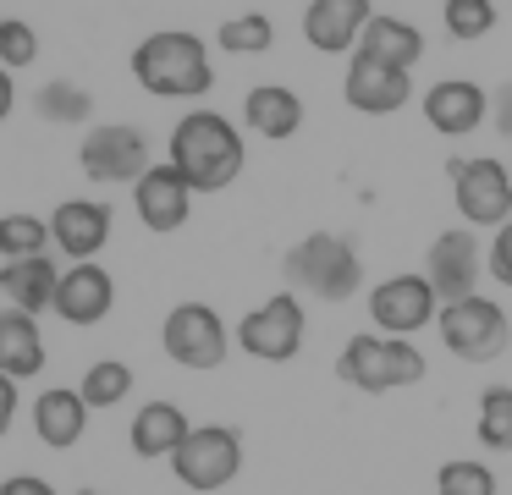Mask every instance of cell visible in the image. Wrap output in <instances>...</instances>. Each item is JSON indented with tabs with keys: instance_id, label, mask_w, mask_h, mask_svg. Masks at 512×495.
Listing matches in <instances>:
<instances>
[{
	"instance_id": "cell-1",
	"label": "cell",
	"mask_w": 512,
	"mask_h": 495,
	"mask_svg": "<svg viewBox=\"0 0 512 495\" xmlns=\"http://www.w3.org/2000/svg\"><path fill=\"white\" fill-rule=\"evenodd\" d=\"M166 160L188 176L193 193H221L243 176L248 149H243V132L221 116V110H188V116L171 127L166 143Z\"/></svg>"
},
{
	"instance_id": "cell-2",
	"label": "cell",
	"mask_w": 512,
	"mask_h": 495,
	"mask_svg": "<svg viewBox=\"0 0 512 495\" xmlns=\"http://www.w3.org/2000/svg\"><path fill=\"white\" fill-rule=\"evenodd\" d=\"M133 77H138V88L155 94V99H204L215 88L210 44H204L199 33L160 28V33H149V39H138Z\"/></svg>"
},
{
	"instance_id": "cell-3",
	"label": "cell",
	"mask_w": 512,
	"mask_h": 495,
	"mask_svg": "<svg viewBox=\"0 0 512 495\" xmlns=\"http://www.w3.org/2000/svg\"><path fill=\"white\" fill-rule=\"evenodd\" d=\"M281 275H287V292L320 297V303H347L364 286V259L342 231H309L303 242L287 248Z\"/></svg>"
},
{
	"instance_id": "cell-4",
	"label": "cell",
	"mask_w": 512,
	"mask_h": 495,
	"mask_svg": "<svg viewBox=\"0 0 512 495\" xmlns=\"http://www.w3.org/2000/svg\"><path fill=\"white\" fill-rule=\"evenodd\" d=\"M336 374H342V385H353L364 396H386V391H402V385H419L430 374V363H424V352L408 336L358 330L342 347V358H336Z\"/></svg>"
},
{
	"instance_id": "cell-5",
	"label": "cell",
	"mask_w": 512,
	"mask_h": 495,
	"mask_svg": "<svg viewBox=\"0 0 512 495\" xmlns=\"http://www.w3.org/2000/svg\"><path fill=\"white\" fill-rule=\"evenodd\" d=\"M435 330H441V347L463 363H496L501 352L512 347V319L501 303H490L485 292L457 297V303H441L435 314Z\"/></svg>"
},
{
	"instance_id": "cell-6",
	"label": "cell",
	"mask_w": 512,
	"mask_h": 495,
	"mask_svg": "<svg viewBox=\"0 0 512 495\" xmlns=\"http://www.w3.org/2000/svg\"><path fill=\"white\" fill-rule=\"evenodd\" d=\"M303 330H309L303 297L298 292H276V297H265L259 308H248V314L237 319L232 341L259 363H292L303 352Z\"/></svg>"
},
{
	"instance_id": "cell-7",
	"label": "cell",
	"mask_w": 512,
	"mask_h": 495,
	"mask_svg": "<svg viewBox=\"0 0 512 495\" xmlns=\"http://www.w3.org/2000/svg\"><path fill=\"white\" fill-rule=\"evenodd\" d=\"M160 347H166V358L182 363V369L210 374V369H221L226 352H232V325H226L210 303H177L166 314V325H160Z\"/></svg>"
},
{
	"instance_id": "cell-8",
	"label": "cell",
	"mask_w": 512,
	"mask_h": 495,
	"mask_svg": "<svg viewBox=\"0 0 512 495\" xmlns=\"http://www.w3.org/2000/svg\"><path fill=\"white\" fill-rule=\"evenodd\" d=\"M171 473L199 495L226 490L243 473V435L232 424H193L188 440L177 446V457H171Z\"/></svg>"
},
{
	"instance_id": "cell-9",
	"label": "cell",
	"mask_w": 512,
	"mask_h": 495,
	"mask_svg": "<svg viewBox=\"0 0 512 495\" xmlns=\"http://www.w3.org/2000/svg\"><path fill=\"white\" fill-rule=\"evenodd\" d=\"M452 204L463 215V226H507L512 220V171L490 154L474 160H452Z\"/></svg>"
},
{
	"instance_id": "cell-10",
	"label": "cell",
	"mask_w": 512,
	"mask_h": 495,
	"mask_svg": "<svg viewBox=\"0 0 512 495\" xmlns=\"http://www.w3.org/2000/svg\"><path fill=\"white\" fill-rule=\"evenodd\" d=\"M78 160H83V176L100 182V187H122V182L133 187L138 176L155 165V160H149V138L133 127V121H105V127H89Z\"/></svg>"
},
{
	"instance_id": "cell-11",
	"label": "cell",
	"mask_w": 512,
	"mask_h": 495,
	"mask_svg": "<svg viewBox=\"0 0 512 495\" xmlns=\"http://www.w3.org/2000/svg\"><path fill=\"white\" fill-rule=\"evenodd\" d=\"M435 314H441V297H435V286L424 281L419 270L408 275H386V281L369 292V319H375L380 336H419V330L435 325Z\"/></svg>"
},
{
	"instance_id": "cell-12",
	"label": "cell",
	"mask_w": 512,
	"mask_h": 495,
	"mask_svg": "<svg viewBox=\"0 0 512 495\" xmlns=\"http://www.w3.org/2000/svg\"><path fill=\"white\" fill-rule=\"evenodd\" d=\"M479 275H485V253H479V237L468 226H452L430 242L424 253V281L435 286L441 303H457V297L479 292Z\"/></svg>"
},
{
	"instance_id": "cell-13",
	"label": "cell",
	"mask_w": 512,
	"mask_h": 495,
	"mask_svg": "<svg viewBox=\"0 0 512 495\" xmlns=\"http://www.w3.org/2000/svg\"><path fill=\"white\" fill-rule=\"evenodd\" d=\"M424 121H430L441 138H468L490 121V94L468 77H441V83L424 88Z\"/></svg>"
},
{
	"instance_id": "cell-14",
	"label": "cell",
	"mask_w": 512,
	"mask_h": 495,
	"mask_svg": "<svg viewBox=\"0 0 512 495\" xmlns=\"http://www.w3.org/2000/svg\"><path fill=\"white\" fill-rule=\"evenodd\" d=\"M133 209H138V220H144L149 231H177V226H188V215H193V187H188V176H182L171 160L149 165V171L133 182Z\"/></svg>"
},
{
	"instance_id": "cell-15",
	"label": "cell",
	"mask_w": 512,
	"mask_h": 495,
	"mask_svg": "<svg viewBox=\"0 0 512 495\" xmlns=\"http://www.w3.org/2000/svg\"><path fill=\"white\" fill-rule=\"evenodd\" d=\"M111 308H116V281H111V270H100L94 259L67 264V270H61L56 308H50V314H61L67 325H78V330H89V325H100Z\"/></svg>"
},
{
	"instance_id": "cell-16",
	"label": "cell",
	"mask_w": 512,
	"mask_h": 495,
	"mask_svg": "<svg viewBox=\"0 0 512 495\" xmlns=\"http://www.w3.org/2000/svg\"><path fill=\"white\" fill-rule=\"evenodd\" d=\"M111 242V204L100 198H61L50 215V248H61L72 264L94 259Z\"/></svg>"
},
{
	"instance_id": "cell-17",
	"label": "cell",
	"mask_w": 512,
	"mask_h": 495,
	"mask_svg": "<svg viewBox=\"0 0 512 495\" xmlns=\"http://www.w3.org/2000/svg\"><path fill=\"white\" fill-rule=\"evenodd\" d=\"M342 99L364 116H391L413 99V77L397 72V66H380L369 55H353L347 61V77H342Z\"/></svg>"
},
{
	"instance_id": "cell-18",
	"label": "cell",
	"mask_w": 512,
	"mask_h": 495,
	"mask_svg": "<svg viewBox=\"0 0 512 495\" xmlns=\"http://www.w3.org/2000/svg\"><path fill=\"white\" fill-rule=\"evenodd\" d=\"M375 6L369 0H309L303 11V39L320 55H353L358 39H364Z\"/></svg>"
},
{
	"instance_id": "cell-19",
	"label": "cell",
	"mask_w": 512,
	"mask_h": 495,
	"mask_svg": "<svg viewBox=\"0 0 512 495\" xmlns=\"http://www.w3.org/2000/svg\"><path fill=\"white\" fill-rule=\"evenodd\" d=\"M56 286H61V264L50 253H34V259H6L0 264V297L6 308H23V314H45L56 308Z\"/></svg>"
},
{
	"instance_id": "cell-20",
	"label": "cell",
	"mask_w": 512,
	"mask_h": 495,
	"mask_svg": "<svg viewBox=\"0 0 512 495\" xmlns=\"http://www.w3.org/2000/svg\"><path fill=\"white\" fill-rule=\"evenodd\" d=\"M188 429H193V418L182 413L177 402H144L133 413L127 446H133L144 462H171V457H177V446L188 440Z\"/></svg>"
},
{
	"instance_id": "cell-21",
	"label": "cell",
	"mask_w": 512,
	"mask_h": 495,
	"mask_svg": "<svg viewBox=\"0 0 512 495\" xmlns=\"http://www.w3.org/2000/svg\"><path fill=\"white\" fill-rule=\"evenodd\" d=\"M83 429H89V402L72 385H50V391L34 396V435L50 451H72L83 440Z\"/></svg>"
},
{
	"instance_id": "cell-22",
	"label": "cell",
	"mask_w": 512,
	"mask_h": 495,
	"mask_svg": "<svg viewBox=\"0 0 512 495\" xmlns=\"http://www.w3.org/2000/svg\"><path fill=\"white\" fill-rule=\"evenodd\" d=\"M243 127L259 132V138L281 143L303 127V99L292 94L287 83H254L243 94Z\"/></svg>"
},
{
	"instance_id": "cell-23",
	"label": "cell",
	"mask_w": 512,
	"mask_h": 495,
	"mask_svg": "<svg viewBox=\"0 0 512 495\" xmlns=\"http://www.w3.org/2000/svg\"><path fill=\"white\" fill-rule=\"evenodd\" d=\"M0 374L6 380H34V374H45V330L23 308H0Z\"/></svg>"
},
{
	"instance_id": "cell-24",
	"label": "cell",
	"mask_w": 512,
	"mask_h": 495,
	"mask_svg": "<svg viewBox=\"0 0 512 495\" xmlns=\"http://www.w3.org/2000/svg\"><path fill=\"white\" fill-rule=\"evenodd\" d=\"M353 55H369V61L397 66V72H413V66L424 61V33L413 28V22H402V17H386V11H375Z\"/></svg>"
},
{
	"instance_id": "cell-25",
	"label": "cell",
	"mask_w": 512,
	"mask_h": 495,
	"mask_svg": "<svg viewBox=\"0 0 512 495\" xmlns=\"http://www.w3.org/2000/svg\"><path fill=\"white\" fill-rule=\"evenodd\" d=\"M34 110L50 121V127H83L94 116V94L83 83H67V77H50L34 94Z\"/></svg>"
},
{
	"instance_id": "cell-26",
	"label": "cell",
	"mask_w": 512,
	"mask_h": 495,
	"mask_svg": "<svg viewBox=\"0 0 512 495\" xmlns=\"http://www.w3.org/2000/svg\"><path fill=\"white\" fill-rule=\"evenodd\" d=\"M78 396L89 402V413H111V407H122L127 396H133V369H127L122 358H100L83 374Z\"/></svg>"
},
{
	"instance_id": "cell-27",
	"label": "cell",
	"mask_w": 512,
	"mask_h": 495,
	"mask_svg": "<svg viewBox=\"0 0 512 495\" xmlns=\"http://www.w3.org/2000/svg\"><path fill=\"white\" fill-rule=\"evenodd\" d=\"M215 39H221L226 55H265L276 44V22L265 11H243V17H226Z\"/></svg>"
},
{
	"instance_id": "cell-28",
	"label": "cell",
	"mask_w": 512,
	"mask_h": 495,
	"mask_svg": "<svg viewBox=\"0 0 512 495\" xmlns=\"http://www.w3.org/2000/svg\"><path fill=\"white\" fill-rule=\"evenodd\" d=\"M479 446L490 451H512V385H490L479 396Z\"/></svg>"
},
{
	"instance_id": "cell-29",
	"label": "cell",
	"mask_w": 512,
	"mask_h": 495,
	"mask_svg": "<svg viewBox=\"0 0 512 495\" xmlns=\"http://www.w3.org/2000/svg\"><path fill=\"white\" fill-rule=\"evenodd\" d=\"M34 253H50V220L0 215V259H34Z\"/></svg>"
},
{
	"instance_id": "cell-30",
	"label": "cell",
	"mask_w": 512,
	"mask_h": 495,
	"mask_svg": "<svg viewBox=\"0 0 512 495\" xmlns=\"http://www.w3.org/2000/svg\"><path fill=\"white\" fill-rule=\"evenodd\" d=\"M435 495H496V473L474 457H452L435 473Z\"/></svg>"
},
{
	"instance_id": "cell-31",
	"label": "cell",
	"mask_w": 512,
	"mask_h": 495,
	"mask_svg": "<svg viewBox=\"0 0 512 495\" xmlns=\"http://www.w3.org/2000/svg\"><path fill=\"white\" fill-rule=\"evenodd\" d=\"M441 22H446V33H452V39L474 44V39H485V33L496 28V0H446Z\"/></svg>"
},
{
	"instance_id": "cell-32",
	"label": "cell",
	"mask_w": 512,
	"mask_h": 495,
	"mask_svg": "<svg viewBox=\"0 0 512 495\" xmlns=\"http://www.w3.org/2000/svg\"><path fill=\"white\" fill-rule=\"evenodd\" d=\"M34 55H39V33L28 28L23 17H6V22H0V66H6V72H17V66H34Z\"/></svg>"
},
{
	"instance_id": "cell-33",
	"label": "cell",
	"mask_w": 512,
	"mask_h": 495,
	"mask_svg": "<svg viewBox=\"0 0 512 495\" xmlns=\"http://www.w3.org/2000/svg\"><path fill=\"white\" fill-rule=\"evenodd\" d=\"M485 270L496 275L501 286H512V220L490 231V253H485Z\"/></svg>"
},
{
	"instance_id": "cell-34",
	"label": "cell",
	"mask_w": 512,
	"mask_h": 495,
	"mask_svg": "<svg viewBox=\"0 0 512 495\" xmlns=\"http://www.w3.org/2000/svg\"><path fill=\"white\" fill-rule=\"evenodd\" d=\"M0 495H56V484L39 479V473H12V479L0 484Z\"/></svg>"
},
{
	"instance_id": "cell-35",
	"label": "cell",
	"mask_w": 512,
	"mask_h": 495,
	"mask_svg": "<svg viewBox=\"0 0 512 495\" xmlns=\"http://www.w3.org/2000/svg\"><path fill=\"white\" fill-rule=\"evenodd\" d=\"M12 424H17V380L0 374V435H6Z\"/></svg>"
},
{
	"instance_id": "cell-36",
	"label": "cell",
	"mask_w": 512,
	"mask_h": 495,
	"mask_svg": "<svg viewBox=\"0 0 512 495\" xmlns=\"http://www.w3.org/2000/svg\"><path fill=\"white\" fill-rule=\"evenodd\" d=\"M490 121H496L501 138H512V88H501V94L490 99Z\"/></svg>"
},
{
	"instance_id": "cell-37",
	"label": "cell",
	"mask_w": 512,
	"mask_h": 495,
	"mask_svg": "<svg viewBox=\"0 0 512 495\" xmlns=\"http://www.w3.org/2000/svg\"><path fill=\"white\" fill-rule=\"evenodd\" d=\"M12 105H17V83H12V72L0 66V121L12 116Z\"/></svg>"
},
{
	"instance_id": "cell-38",
	"label": "cell",
	"mask_w": 512,
	"mask_h": 495,
	"mask_svg": "<svg viewBox=\"0 0 512 495\" xmlns=\"http://www.w3.org/2000/svg\"><path fill=\"white\" fill-rule=\"evenodd\" d=\"M78 495H100V490H78Z\"/></svg>"
},
{
	"instance_id": "cell-39",
	"label": "cell",
	"mask_w": 512,
	"mask_h": 495,
	"mask_svg": "<svg viewBox=\"0 0 512 495\" xmlns=\"http://www.w3.org/2000/svg\"><path fill=\"white\" fill-rule=\"evenodd\" d=\"M0 22H6V17H0Z\"/></svg>"
}]
</instances>
